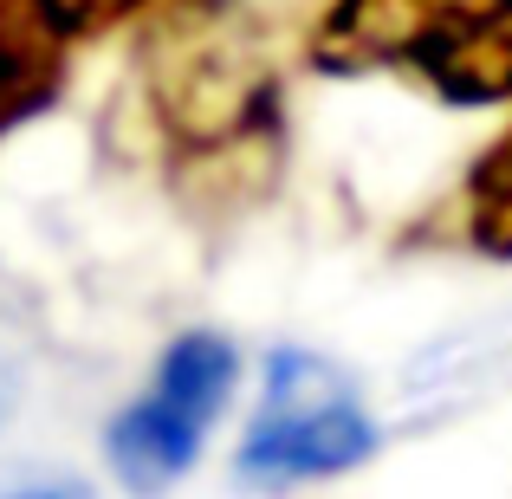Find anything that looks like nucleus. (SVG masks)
I'll return each instance as SVG.
<instances>
[{
	"label": "nucleus",
	"instance_id": "nucleus-2",
	"mask_svg": "<svg viewBox=\"0 0 512 499\" xmlns=\"http://www.w3.org/2000/svg\"><path fill=\"white\" fill-rule=\"evenodd\" d=\"M370 448L376 428L357 402V383L338 363L312 357V350H273L260 415L240 435V480H260V487L325 480L357 467Z\"/></svg>",
	"mask_w": 512,
	"mask_h": 499
},
{
	"label": "nucleus",
	"instance_id": "nucleus-7",
	"mask_svg": "<svg viewBox=\"0 0 512 499\" xmlns=\"http://www.w3.org/2000/svg\"><path fill=\"white\" fill-rule=\"evenodd\" d=\"M143 7H150V0H52V13H59V26L72 39H98V33H111V26L137 20Z\"/></svg>",
	"mask_w": 512,
	"mask_h": 499
},
{
	"label": "nucleus",
	"instance_id": "nucleus-5",
	"mask_svg": "<svg viewBox=\"0 0 512 499\" xmlns=\"http://www.w3.org/2000/svg\"><path fill=\"white\" fill-rule=\"evenodd\" d=\"M72 46L78 39L59 26L52 0H0V137L65 91Z\"/></svg>",
	"mask_w": 512,
	"mask_h": 499
},
{
	"label": "nucleus",
	"instance_id": "nucleus-3",
	"mask_svg": "<svg viewBox=\"0 0 512 499\" xmlns=\"http://www.w3.org/2000/svg\"><path fill=\"white\" fill-rule=\"evenodd\" d=\"M240 383V357L221 331H182L156 363V383L111 422L104 448L130 493H156L195 467L208 428L227 415Z\"/></svg>",
	"mask_w": 512,
	"mask_h": 499
},
{
	"label": "nucleus",
	"instance_id": "nucleus-6",
	"mask_svg": "<svg viewBox=\"0 0 512 499\" xmlns=\"http://www.w3.org/2000/svg\"><path fill=\"white\" fill-rule=\"evenodd\" d=\"M461 234L493 260H512V124L480 150V163L461 182Z\"/></svg>",
	"mask_w": 512,
	"mask_h": 499
},
{
	"label": "nucleus",
	"instance_id": "nucleus-1",
	"mask_svg": "<svg viewBox=\"0 0 512 499\" xmlns=\"http://www.w3.org/2000/svg\"><path fill=\"white\" fill-rule=\"evenodd\" d=\"M318 72H396L441 104L512 98V0H331L312 33Z\"/></svg>",
	"mask_w": 512,
	"mask_h": 499
},
{
	"label": "nucleus",
	"instance_id": "nucleus-4",
	"mask_svg": "<svg viewBox=\"0 0 512 499\" xmlns=\"http://www.w3.org/2000/svg\"><path fill=\"white\" fill-rule=\"evenodd\" d=\"M266 85H273L266 65L247 52V39H234V26H201L163 65V111H169L175 137L234 143V137H253Z\"/></svg>",
	"mask_w": 512,
	"mask_h": 499
}]
</instances>
